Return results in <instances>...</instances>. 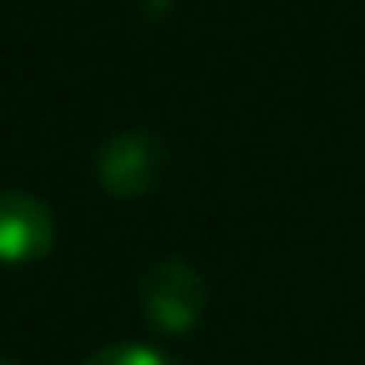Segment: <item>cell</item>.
<instances>
[{
  "mask_svg": "<svg viewBox=\"0 0 365 365\" xmlns=\"http://www.w3.org/2000/svg\"><path fill=\"white\" fill-rule=\"evenodd\" d=\"M0 365H16V361H12V357H4V354H0Z\"/></svg>",
  "mask_w": 365,
  "mask_h": 365,
  "instance_id": "5",
  "label": "cell"
},
{
  "mask_svg": "<svg viewBox=\"0 0 365 365\" xmlns=\"http://www.w3.org/2000/svg\"><path fill=\"white\" fill-rule=\"evenodd\" d=\"M208 310V279L189 259H161L142 275V314L165 338H185Z\"/></svg>",
  "mask_w": 365,
  "mask_h": 365,
  "instance_id": "1",
  "label": "cell"
},
{
  "mask_svg": "<svg viewBox=\"0 0 365 365\" xmlns=\"http://www.w3.org/2000/svg\"><path fill=\"white\" fill-rule=\"evenodd\" d=\"M56 247V216L40 197L20 189L0 192V263L24 267Z\"/></svg>",
  "mask_w": 365,
  "mask_h": 365,
  "instance_id": "3",
  "label": "cell"
},
{
  "mask_svg": "<svg viewBox=\"0 0 365 365\" xmlns=\"http://www.w3.org/2000/svg\"><path fill=\"white\" fill-rule=\"evenodd\" d=\"M161 169H165V145L150 130L114 134L95 158V173L103 192H110L118 200L145 197L161 181Z\"/></svg>",
  "mask_w": 365,
  "mask_h": 365,
  "instance_id": "2",
  "label": "cell"
},
{
  "mask_svg": "<svg viewBox=\"0 0 365 365\" xmlns=\"http://www.w3.org/2000/svg\"><path fill=\"white\" fill-rule=\"evenodd\" d=\"M83 365H173L161 349L142 346V341H118V346H103L87 357Z\"/></svg>",
  "mask_w": 365,
  "mask_h": 365,
  "instance_id": "4",
  "label": "cell"
}]
</instances>
